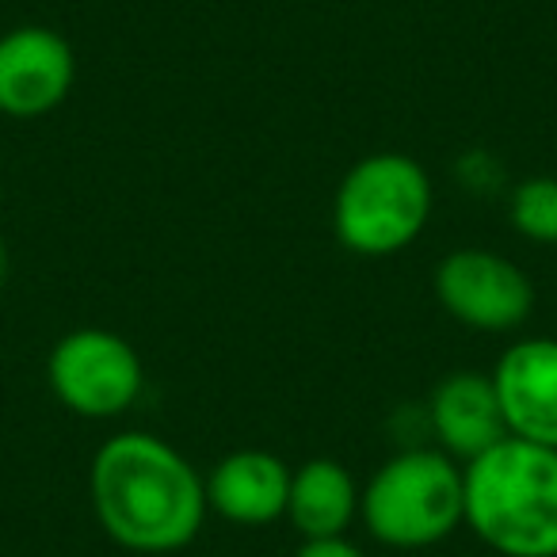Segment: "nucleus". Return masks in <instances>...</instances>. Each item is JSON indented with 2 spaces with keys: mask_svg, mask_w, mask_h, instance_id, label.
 Listing matches in <instances>:
<instances>
[{
  "mask_svg": "<svg viewBox=\"0 0 557 557\" xmlns=\"http://www.w3.org/2000/svg\"><path fill=\"white\" fill-rule=\"evenodd\" d=\"M88 496L111 542L131 554H176L207 523V478L172 443L119 432L92 455Z\"/></svg>",
  "mask_w": 557,
  "mask_h": 557,
  "instance_id": "f257e3e1",
  "label": "nucleus"
},
{
  "mask_svg": "<svg viewBox=\"0 0 557 557\" xmlns=\"http://www.w3.org/2000/svg\"><path fill=\"white\" fill-rule=\"evenodd\" d=\"M462 523L500 557H557V450L508 435L466 462Z\"/></svg>",
  "mask_w": 557,
  "mask_h": 557,
  "instance_id": "f03ea898",
  "label": "nucleus"
},
{
  "mask_svg": "<svg viewBox=\"0 0 557 557\" xmlns=\"http://www.w3.org/2000/svg\"><path fill=\"white\" fill-rule=\"evenodd\" d=\"M359 519L389 549H424L462 527V462L435 447L389 455L359 493Z\"/></svg>",
  "mask_w": 557,
  "mask_h": 557,
  "instance_id": "7ed1b4c3",
  "label": "nucleus"
},
{
  "mask_svg": "<svg viewBox=\"0 0 557 557\" xmlns=\"http://www.w3.org/2000/svg\"><path fill=\"white\" fill-rule=\"evenodd\" d=\"M435 207L432 176L409 153H371L336 187V237L356 256L405 252L424 233Z\"/></svg>",
  "mask_w": 557,
  "mask_h": 557,
  "instance_id": "20e7f679",
  "label": "nucleus"
},
{
  "mask_svg": "<svg viewBox=\"0 0 557 557\" xmlns=\"http://www.w3.org/2000/svg\"><path fill=\"white\" fill-rule=\"evenodd\" d=\"M47 382L58 405L85 420H115L134 409L146 371L138 351L111 329H73L58 336L47 359Z\"/></svg>",
  "mask_w": 557,
  "mask_h": 557,
  "instance_id": "39448f33",
  "label": "nucleus"
},
{
  "mask_svg": "<svg viewBox=\"0 0 557 557\" xmlns=\"http://www.w3.org/2000/svg\"><path fill=\"white\" fill-rule=\"evenodd\" d=\"M440 306L478 333H511L534 310V287L519 263L488 248H458L435 268Z\"/></svg>",
  "mask_w": 557,
  "mask_h": 557,
  "instance_id": "423d86ee",
  "label": "nucleus"
},
{
  "mask_svg": "<svg viewBox=\"0 0 557 557\" xmlns=\"http://www.w3.org/2000/svg\"><path fill=\"white\" fill-rule=\"evenodd\" d=\"M73 81L77 54L54 27L24 24L0 35V115H50L73 92Z\"/></svg>",
  "mask_w": 557,
  "mask_h": 557,
  "instance_id": "0eeeda50",
  "label": "nucleus"
},
{
  "mask_svg": "<svg viewBox=\"0 0 557 557\" xmlns=\"http://www.w3.org/2000/svg\"><path fill=\"white\" fill-rule=\"evenodd\" d=\"M508 435L557 450V341L527 336L516 341L493 367Z\"/></svg>",
  "mask_w": 557,
  "mask_h": 557,
  "instance_id": "6e6552de",
  "label": "nucleus"
},
{
  "mask_svg": "<svg viewBox=\"0 0 557 557\" xmlns=\"http://www.w3.org/2000/svg\"><path fill=\"white\" fill-rule=\"evenodd\" d=\"M428 420L443 455L462 466L508 440L500 397H496L493 374L485 371H450L447 379L435 382Z\"/></svg>",
  "mask_w": 557,
  "mask_h": 557,
  "instance_id": "1a4fd4ad",
  "label": "nucleus"
},
{
  "mask_svg": "<svg viewBox=\"0 0 557 557\" xmlns=\"http://www.w3.org/2000/svg\"><path fill=\"white\" fill-rule=\"evenodd\" d=\"M290 466L271 450H233L207 473L210 511L233 527H268L287 516Z\"/></svg>",
  "mask_w": 557,
  "mask_h": 557,
  "instance_id": "9d476101",
  "label": "nucleus"
},
{
  "mask_svg": "<svg viewBox=\"0 0 557 557\" xmlns=\"http://www.w3.org/2000/svg\"><path fill=\"white\" fill-rule=\"evenodd\" d=\"M359 493L336 458H310L290 470L287 519L302 539H341L359 519Z\"/></svg>",
  "mask_w": 557,
  "mask_h": 557,
  "instance_id": "9b49d317",
  "label": "nucleus"
},
{
  "mask_svg": "<svg viewBox=\"0 0 557 557\" xmlns=\"http://www.w3.org/2000/svg\"><path fill=\"white\" fill-rule=\"evenodd\" d=\"M511 230L534 245H557V176H531L508 199Z\"/></svg>",
  "mask_w": 557,
  "mask_h": 557,
  "instance_id": "f8f14e48",
  "label": "nucleus"
},
{
  "mask_svg": "<svg viewBox=\"0 0 557 557\" xmlns=\"http://www.w3.org/2000/svg\"><path fill=\"white\" fill-rule=\"evenodd\" d=\"M295 557H367L348 534L341 539H302V546L295 549Z\"/></svg>",
  "mask_w": 557,
  "mask_h": 557,
  "instance_id": "ddd939ff",
  "label": "nucleus"
},
{
  "mask_svg": "<svg viewBox=\"0 0 557 557\" xmlns=\"http://www.w3.org/2000/svg\"><path fill=\"white\" fill-rule=\"evenodd\" d=\"M4 275H9V248H4V237H0V290H4Z\"/></svg>",
  "mask_w": 557,
  "mask_h": 557,
  "instance_id": "4468645a",
  "label": "nucleus"
},
{
  "mask_svg": "<svg viewBox=\"0 0 557 557\" xmlns=\"http://www.w3.org/2000/svg\"><path fill=\"white\" fill-rule=\"evenodd\" d=\"M0 202H4V180H0Z\"/></svg>",
  "mask_w": 557,
  "mask_h": 557,
  "instance_id": "2eb2a0df",
  "label": "nucleus"
}]
</instances>
